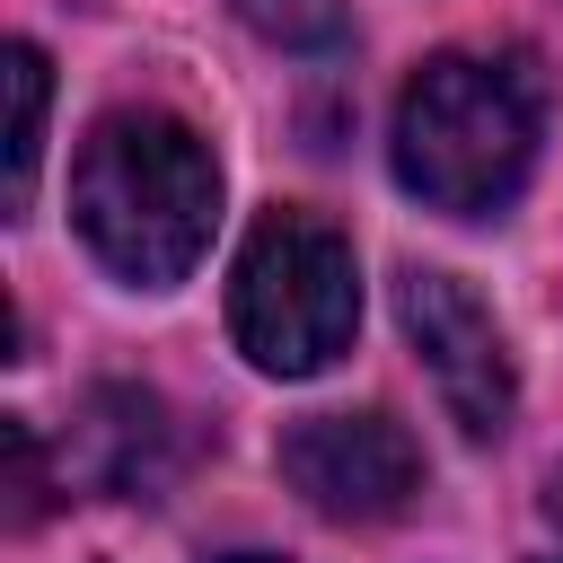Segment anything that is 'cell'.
I'll list each match as a JSON object with an SVG mask.
<instances>
[{"mask_svg":"<svg viewBox=\"0 0 563 563\" xmlns=\"http://www.w3.org/2000/svg\"><path fill=\"white\" fill-rule=\"evenodd\" d=\"M70 220L88 238V255L132 282V290H167L194 273V255L211 246L220 220V167L202 150L194 123L158 114V106H123L79 141L70 167Z\"/></svg>","mask_w":563,"mask_h":563,"instance_id":"obj_1","label":"cell"},{"mask_svg":"<svg viewBox=\"0 0 563 563\" xmlns=\"http://www.w3.org/2000/svg\"><path fill=\"white\" fill-rule=\"evenodd\" d=\"M537 70L519 53H431L396 97V185L484 220L537 167Z\"/></svg>","mask_w":563,"mask_h":563,"instance_id":"obj_2","label":"cell"},{"mask_svg":"<svg viewBox=\"0 0 563 563\" xmlns=\"http://www.w3.org/2000/svg\"><path fill=\"white\" fill-rule=\"evenodd\" d=\"M361 325V264L317 211H264L229 273V334L255 369L308 378Z\"/></svg>","mask_w":563,"mask_h":563,"instance_id":"obj_3","label":"cell"},{"mask_svg":"<svg viewBox=\"0 0 563 563\" xmlns=\"http://www.w3.org/2000/svg\"><path fill=\"white\" fill-rule=\"evenodd\" d=\"M282 484L317 519L369 528V519H396L422 493V449L387 413H308V422L282 431Z\"/></svg>","mask_w":563,"mask_h":563,"instance_id":"obj_4","label":"cell"},{"mask_svg":"<svg viewBox=\"0 0 563 563\" xmlns=\"http://www.w3.org/2000/svg\"><path fill=\"white\" fill-rule=\"evenodd\" d=\"M396 308H405V334L422 343V369H431V387H440V405H449V422L466 431V440H501L510 431V352H501V325H493V308L457 282V273H405V290H396Z\"/></svg>","mask_w":563,"mask_h":563,"instance_id":"obj_5","label":"cell"},{"mask_svg":"<svg viewBox=\"0 0 563 563\" xmlns=\"http://www.w3.org/2000/svg\"><path fill=\"white\" fill-rule=\"evenodd\" d=\"M158 440H167L158 396H141V387H97V396H88L79 449H88V475H97L106 493H150V484H158V466H150Z\"/></svg>","mask_w":563,"mask_h":563,"instance_id":"obj_6","label":"cell"},{"mask_svg":"<svg viewBox=\"0 0 563 563\" xmlns=\"http://www.w3.org/2000/svg\"><path fill=\"white\" fill-rule=\"evenodd\" d=\"M9 185H0V202L9 211H26V194H35V158H44V97H53V79H44V53L35 44H9Z\"/></svg>","mask_w":563,"mask_h":563,"instance_id":"obj_7","label":"cell"},{"mask_svg":"<svg viewBox=\"0 0 563 563\" xmlns=\"http://www.w3.org/2000/svg\"><path fill=\"white\" fill-rule=\"evenodd\" d=\"M238 18H246L264 44H290V53L343 35V0H238Z\"/></svg>","mask_w":563,"mask_h":563,"instance_id":"obj_8","label":"cell"},{"mask_svg":"<svg viewBox=\"0 0 563 563\" xmlns=\"http://www.w3.org/2000/svg\"><path fill=\"white\" fill-rule=\"evenodd\" d=\"M9 457H18V519H35L44 510V475H35V431L26 422H9Z\"/></svg>","mask_w":563,"mask_h":563,"instance_id":"obj_9","label":"cell"},{"mask_svg":"<svg viewBox=\"0 0 563 563\" xmlns=\"http://www.w3.org/2000/svg\"><path fill=\"white\" fill-rule=\"evenodd\" d=\"M545 519L563 528V466H554V484H545Z\"/></svg>","mask_w":563,"mask_h":563,"instance_id":"obj_10","label":"cell"},{"mask_svg":"<svg viewBox=\"0 0 563 563\" xmlns=\"http://www.w3.org/2000/svg\"><path fill=\"white\" fill-rule=\"evenodd\" d=\"M229 563H273V554H229Z\"/></svg>","mask_w":563,"mask_h":563,"instance_id":"obj_11","label":"cell"}]
</instances>
